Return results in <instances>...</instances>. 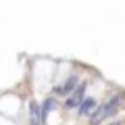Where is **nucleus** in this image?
Masks as SVG:
<instances>
[{
    "label": "nucleus",
    "instance_id": "nucleus-1",
    "mask_svg": "<svg viewBox=\"0 0 125 125\" xmlns=\"http://www.w3.org/2000/svg\"><path fill=\"white\" fill-rule=\"evenodd\" d=\"M121 106V96H113L111 100H108L106 104H102V106H98L96 111L92 113V117H90V123L92 125H98L102 119H106V117H111V115H115L117 113V108Z\"/></svg>",
    "mask_w": 125,
    "mask_h": 125
},
{
    "label": "nucleus",
    "instance_id": "nucleus-2",
    "mask_svg": "<svg viewBox=\"0 0 125 125\" xmlns=\"http://www.w3.org/2000/svg\"><path fill=\"white\" fill-rule=\"evenodd\" d=\"M85 88H88V81H81V83L77 85L75 90H73V94H71V98L67 100V106H69V108H73V106H77V108H79V104L83 102V98H85V96H83Z\"/></svg>",
    "mask_w": 125,
    "mask_h": 125
},
{
    "label": "nucleus",
    "instance_id": "nucleus-3",
    "mask_svg": "<svg viewBox=\"0 0 125 125\" xmlns=\"http://www.w3.org/2000/svg\"><path fill=\"white\" fill-rule=\"evenodd\" d=\"M77 83H79L77 75H71L67 81H65V85H58V88H54V94H58V96H62V94H73V90L77 88Z\"/></svg>",
    "mask_w": 125,
    "mask_h": 125
},
{
    "label": "nucleus",
    "instance_id": "nucleus-4",
    "mask_svg": "<svg viewBox=\"0 0 125 125\" xmlns=\"http://www.w3.org/2000/svg\"><path fill=\"white\" fill-rule=\"evenodd\" d=\"M79 115H92L94 111H96V98H90V96H85L83 102L79 104Z\"/></svg>",
    "mask_w": 125,
    "mask_h": 125
},
{
    "label": "nucleus",
    "instance_id": "nucleus-5",
    "mask_svg": "<svg viewBox=\"0 0 125 125\" xmlns=\"http://www.w3.org/2000/svg\"><path fill=\"white\" fill-rule=\"evenodd\" d=\"M52 108H54V98H48L44 104H42V108H40V123L42 125L46 123V117H48V113L52 111Z\"/></svg>",
    "mask_w": 125,
    "mask_h": 125
},
{
    "label": "nucleus",
    "instance_id": "nucleus-6",
    "mask_svg": "<svg viewBox=\"0 0 125 125\" xmlns=\"http://www.w3.org/2000/svg\"><path fill=\"white\" fill-rule=\"evenodd\" d=\"M31 119H33V123H40V106H38V102H31Z\"/></svg>",
    "mask_w": 125,
    "mask_h": 125
},
{
    "label": "nucleus",
    "instance_id": "nucleus-7",
    "mask_svg": "<svg viewBox=\"0 0 125 125\" xmlns=\"http://www.w3.org/2000/svg\"><path fill=\"white\" fill-rule=\"evenodd\" d=\"M113 125H119V123H113Z\"/></svg>",
    "mask_w": 125,
    "mask_h": 125
}]
</instances>
